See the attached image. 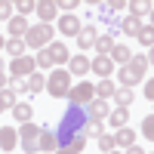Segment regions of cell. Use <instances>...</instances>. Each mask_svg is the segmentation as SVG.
<instances>
[{
    "mask_svg": "<svg viewBox=\"0 0 154 154\" xmlns=\"http://www.w3.org/2000/svg\"><path fill=\"white\" fill-rule=\"evenodd\" d=\"M37 154H40V151H37Z\"/></svg>",
    "mask_w": 154,
    "mask_h": 154,
    "instance_id": "bcb514c9",
    "label": "cell"
},
{
    "mask_svg": "<svg viewBox=\"0 0 154 154\" xmlns=\"http://www.w3.org/2000/svg\"><path fill=\"white\" fill-rule=\"evenodd\" d=\"M126 9H130V16L142 19V16H148V12H151V3H145V0H130V3H126Z\"/></svg>",
    "mask_w": 154,
    "mask_h": 154,
    "instance_id": "4316f807",
    "label": "cell"
},
{
    "mask_svg": "<svg viewBox=\"0 0 154 154\" xmlns=\"http://www.w3.org/2000/svg\"><path fill=\"white\" fill-rule=\"evenodd\" d=\"M71 80H74V77H71L65 68L49 71V77H46V89H49V96H53V99H68V93H71Z\"/></svg>",
    "mask_w": 154,
    "mask_h": 154,
    "instance_id": "7a4b0ae2",
    "label": "cell"
},
{
    "mask_svg": "<svg viewBox=\"0 0 154 154\" xmlns=\"http://www.w3.org/2000/svg\"><path fill=\"white\" fill-rule=\"evenodd\" d=\"M12 117H16L19 123H31V117H34V108L28 105V102H16V108H12Z\"/></svg>",
    "mask_w": 154,
    "mask_h": 154,
    "instance_id": "44dd1931",
    "label": "cell"
},
{
    "mask_svg": "<svg viewBox=\"0 0 154 154\" xmlns=\"http://www.w3.org/2000/svg\"><path fill=\"white\" fill-rule=\"evenodd\" d=\"M12 3H6V0H0V19H12Z\"/></svg>",
    "mask_w": 154,
    "mask_h": 154,
    "instance_id": "e575fe53",
    "label": "cell"
},
{
    "mask_svg": "<svg viewBox=\"0 0 154 154\" xmlns=\"http://www.w3.org/2000/svg\"><path fill=\"white\" fill-rule=\"evenodd\" d=\"M126 120H130V111H126V108H117V111H111V114H108V123L114 126V130H123Z\"/></svg>",
    "mask_w": 154,
    "mask_h": 154,
    "instance_id": "cb8c5ba5",
    "label": "cell"
},
{
    "mask_svg": "<svg viewBox=\"0 0 154 154\" xmlns=\"http://www.w3.org/2000/svg\"><path fill=\"white\" fill-rule=\"evenodd\" d=\"M3 49H6L12 59H22V56H25V40H22V37H9Z\"/></svg>",
    "mask_w": 154,
    "mask_h": 154,
    "instance_id": "484cf974",
    "label": "cell"
},
{
    "mask_svg": "<svg viewBox=\"0 0 154 154\" xmlns=\"http://www.w3.org/2000/svg\"><path fill=\"white\" fill-rule=\"evenodd\" d=\"M93 89L99 93V99H102V102H108V99H114V93H117V83L108 77V80H99V86H93Z\"/></svg>",
    "mask_w": 154,
    "mask_h": 154,
    "instance_id": "7402d4cb",
    "label": "cell"
},
{
    "mask_svg": "<svg viewBox=\"0 0 154 154\" xmlns=\"http://www.w3.org/2000/svg\"><path fill=\"white\" fill-rule=\"evenodd\" d=\"M148 16H151V28H154V6H151V12H148Z\"/></svg>",
    "mask_w": 154,
    "mask_h": 154,
    "instance_id": "b9f144b4",
    "label": "cell"
},
{
    "mask_svg": "<svg viewBox=\"0 0 154 154\" xmlns=\"http://www.w3.org/2000/svg\"><path fill=\"white\" fill-rule=\"evenodd\" d=\"M37 151H40V154H53V151H59V142H56V130H53L49 123H43V126H40Z\"/></svg>",
    "mask_w": 154,
    "mask_h": 154,
    "instance_id": "ba28073f",
    "label": "cell"
},
{
    "mask_svg": "<svg viewBox=\"0 0 154 154\" xmlns=\"http://www.w3.org/2000/svg\"><path fill=\"white\" fill-rule=\"evenodd\" d=\"M96 49H99V56H108L111 49H114V37L111 34H99L96 37Z\"/></svg>",
    "mask_w": 154,
    "mask_h": 154,
    "instance_id": "83f0119b",
    "label": "cell"
},
{
    "mask_svg": "<svg viewBox=\"0 0 154 154\" xmlns=\"http://www.w3.org/2000/svg\"><path fill=\"white\" fill-rule=\"evenodd\" d=\"M89 71H96L99 80H108V77L114 74V62H111L108 56H96L93 62H89Z\"/></svg>",
    "mask_w": 154,
    "mask_h": 154,
    "instance_id": "8fae6325",
    "label": "cell"
},
{
    "mask_svg": "<svg viewBox=\"0 0 154 154\" xmlns=\"http://www.w3.org/2000/svg\"><path fill=\"white\" fill-rule=\"evenodd\" d=\"M108 59L114 62V65H130V59H133V53H130V46H126V43H114V49H111V53H108Z\"/></svg>",
    "mask_w": 154,
    "mask_h": 154,
    "instance_id": "4fadbf2b",
    "label": "cell"
},
{
    "mask_svg": "<svg viewBox=\"0 0 154 154\" xmlns=\"http://www.w3.org/2000/svg\"><path fill=\"white\" fill-rule=\"evenodd\" d=\"M56 12H59V6L53 3V0H40V3H37V16L43 19V25H49L56 19Z\"/></svg>",
    "mask_w": 154,
    "mask_h": 154,
    "instance_id": "ffe728a7",
    "label": "cell"
},
{
    "mask_svg": "<svg viewBox=\"0 0 154 154\" xmlns=\"http://www.w3.org/2000/svg\"><path fill=\"white\" fill-rule=\"evenodd\" d=\"M145 96H148V99H151V102H154V77H151V80H148V83H145Z\"/></svg>",
    "mask_w": 154,
    "mask_h": 154,
    "instance_id": "8d00e7d4",
    "label": "cell"
},
{
    "mask_svg": "<svg viewBox=\"0 0 154 154\" xmlns=\"http://www.w3.org/2000/svg\"><path fill=\"white\" fill-rule=\"evenodd\" d=\"M111 154H120V151H111Z\"/></svg>",
    "mask_w": 154,
    "mask_h": 154,
    "instance_id": "7bdbcfd3",
    "label": "cell"
},
{
    "mask_svg": "<svg viewBox=\"0 0 154 154\" xmlns=\"http://www.w3.org/2000/svg\"><path fill=\"white\" fill-rule=\"evenodd\" d=\"M53 154H80L77 148H59V151H53Z\"/></svg>",
    "mask_w": 154,
    "mask_h": 154,
    "instance_id": "74e56055",
    "label": "cell"
},
{
    "mask_svg": "<svg viewBox=\"0 0 154 154\" xmlns=\"http://www.w3.org/2000/svg\"><path fill=\"white\" fill-rule=\"evenodd\" d=\"M6 83H9V80H6V74L0 71V89H6Z\"/></svg>",
    "mask_w": 154,
    "mask_h": 154,
    "instance_id": "ab89813d",
    "label": "cell"
},
{
    "mask_svg": "<svg viewBox=\"0 0 154 154\" xmlns=\"http://www.w3.org/2000/svg\"><path fill=\"white\" fill-rule=\"evenodd\" d=\"M99 151H105V154L117 151V148H114V136H105V133H102V136H99Z\"/></svg>",
    "mask_w": 154,
    "mask_h": 154,
    "instance_id": "4dcf8cb0",
    "label": "cell"
},
{
    "mask_svg": "<svg viewBox=\"0 0 154 154\" xmlns=\"http://www.w3.org/2000/svg\"><path fill=\"white\" fill-rule=\"evenodd\" d=\"M142 77H145V71H139V68H133V65H123V68H117V86L133 89V86L142 83Z\"/></svg>",
    "mask_w": 154,
    "mask_h": 154,
    "instance_id": "52a82bcc",
    "label": "cell"
},
{
    "mask_svg": "<svg viewBox=\"0 0 154 154\" xmlns=\"http://www.w3.org/2000/svg\"><path fill=\"white\" fill-rule=\"evenodd\" d=\"M0 111H3V105H0Z\"/></svg>",
    "mask_w": 154,
    "mask_h": 154,
    "instance_id": "ee69618b",
    "label": "cell"
},
{
    "mask_svg": "<svg viewBox=\"0 0 154 154\" xmlns=\"http://www.w3.org/2000/svg\"><path fill=\"white\" fill-rule=\"evenodd\" d=\"M19 145V133L12 126H0V151H12Z\"/></svg>",
    "mask_w": 154,
    "mask_h": 154,
    "instance_id": "5bb4252c",
    "label": "cell"
},
{
    "mask_svg": "<svg viewBox=\"0 0 154 154\" xmlns=\"http://www.w3.org/2000/svg\"><path fill=\"white\" fill-rule=\"evenodd\" d=\"M86 114H89V123L93 126H102V120L111 114V108H108V102H102V99H93L86 105Z\"/></svg>",
    "mask_w": 154,
    "mask_h": 154,
    "instance_id": "9c48e42d",
    "label": "cell"
},
{
    "mask_svg": "<svg viewBox=\"0 0 154 154\" xmlns=\"http://www.w3.org/2000/svg\"><path fill=\"white\" fill-rule=\"evenodd\" d=\"M142 136L154 142V114H148V117L142 120Z\"/></svg>",
    "mask_w": 154,
    "mask_h": 154,
    "instance_id": "1f68e13d",
    "label": "cell"
},
{
    "mask_svg": "<svg viewBox=\"0 0 154 154\" xmlns=\"http://www.w3.org/2000/svg\"><path fill=\"white\" fill-rule=\"evenodd\" d=\"M133 99H136V93H133V89L117 86V93H114V102H117V108H130V105H133Z\"/></svg>",
    "mask_w": 154,
    "mask_h": 154,
    "instance_id": "d4e9b609",
    "label": "cell"
},
{
    "mask_svg": "<svg viewBox=\"0 0 154 154\" xmlns=\"http://www.w3.org/2000/svg\"><path fill=\"white\" fill-rule=\"evenodd\" d=\"M68 74H71V77H86V74H89V59H86V56H74V59L68 62Z\"/></svg>",
    "mask_w": 154,
    "mask_h": 154,
    "instance_id": "9a60e30c",
    "label": "cell"
},
{
    "mask_svg": "<svg viewBox=\"0 0 154 154\" xmlns=\"http://www.w3.org/2000/svg\"><path fill=\"white\" fill-rule=\"evenodd\" d=\"M89 114H86V108H77V105H68V111L62 114V120H59V126H56V142H59V148H68V145H74L77 139H89Z\"/></svg>",
    "mask_w": 154,
    "mask_h": 154,
    "instance_id": "6da1fadb",
    "label": "cell"
},
{
    "mask_svg": "<svg viewBox=\"0 0 154 154\" xmlns=\"http://www.w3.org/2000/svg\"><path fill=\"white\" fill-rule=\"evenodd\" d=\"M25 89H28V93H43V89H46V77L40 71H34L28 80H25Z\"/></svg>",
    "mask_w": 154,
    "mask_h": 154,
    "instance_id": "603a6c76",
    "label": "cell"
},
{
    "mask_svg": "<svg viewBox=\"0 0 154 154\" xmlns=\"http://www.w3.org/2000/svg\"><path fill=\"white\" fill-rule=\"evenodd\" d=\"M49 37H53V25H31L28 28V34H25V46H31V49H46L49 46Z\"/></svg>",
    "mask_w": 154,
    "mask_h": 154,
    "instance_id": "3957f363",
    "label": "cell"
},
{
    "mask_svg": "<svg viewBox=\"0 0 154 154\" xmlns=\"http://www.w3.org/2000/svg\"><path fill=\"white\" fill-rule=\"evenodd\" d=\"M145 56H148V65H154V49H148Z\"/></svg>",
    "mask_w": 154,
    "mask_h": 154,
    "instance_id": "60d3db41",
    "label": "cell"
},
{
    "mask_svg": "<svg viewBox=\"0 0 154 154\" xmlns=\"http://www.w3.org/2000/svg\"><path fill=\"white\" fill-rule=\"evenodd\" d=\"M59 9H68V16H71V12L77 9V0H62V3H56Z\"/></svg>",
    "mask_w": 154,
    "mask_h": 154,
    "instance_id": "d590c367",
    "label": "cell"
},
{
    "mask_svg": "<svg viewBox=\"0 0 154 154\" xmlns=\"http://www.w3.org/2000/svg\"><path fill=\"white\" fill-rule=\"evenodd\" d=\"M130 65H133V68H139V71H145V68H148V56H145V53L133 56V59H130Z\"/></svg>",
    "mask_w": 154,
    "mask_h": 154,
    "instance_id": "d6a6232c",
    "label": "cell"
},
{
    "mask_svg": "<svg viewBox=\"0 0 154 154\" xmlns=\"http://www.w3.org/2000/svg\"><path fill=\"white\" fill-rule=\"evenodd\" d=\"M37 139H40V126H37V123H22V130H19V145L28 151V154H37Z\"/></svg>",
    "mask_w": 154,
    "mask_h": 154,
    "instance_id": "8992f818",
    "label": "cell"
},
{
    "mask_svg": "<svg viewBox=\"0 0 154 154\" xmlns=\"http://www.w3.org/2000/svg\"><path fill=\"white\" fill-rule=\"evenodd\" d=\"M34 71H37L34 56H22V59H12V62H9V74L16 77V80H28Z\"/></svg>",
    "mask_w": 154,
    "mask_h": 154,
    "instance_id": "5b68a950",
    "label": "cell"
},
{
    "mask_svg": "<svg viewBox=\"0 0 154 154\" xmlns=\"http://www.w3.org/2000/svg\"><path fill=\"white\" fill-rule=\"evenodd\" d=\"M46 56H49V65H62V62H71V53L62 40H53L46 46Z\"/></svg>",
    "mask_w": 154,
    "mask_h": 154,
    "instance_id": "30bf717a",
    "label": "cell"
},
{
    "mask_svg": "<svg viewBox=\"0 0 154 154\" xmlns=\"http://www.w3.org/2000/svg\"><path fill=\"white\" fill-rule=\"evenodd\" d=\"M37 3H31V0H22V3H16V12H22V16H28V12H34Z\"/></svg>",
    "mask_w": 154,
    "mask_h": 154,
    "instance_id": "836d02e7",
    "label": "cell"
},
{
    "mask_svg": "<svg viewBox=\"0 0 154 154\" xmlns=\"http://www.w3.org/2000/svg\"><path fill=\"white\" fill-rule=\"evenodd\" d=\"M0 65H3V62H0Z\"/></svg>",
    "mask_w": 154,
    "mask_h": 154,
    "instance_id": "f6af8a7d",
    "label": "cell"
},
{
    "mask_svg": "<svg viewBox=\"0 0 154 154\" xmlns=\"http://www.w3.org/2000/svg\"><path fill=\"white\" fill-rule=\"evenodd\" d=\"M133 145H136V130L123 126V130L114 133V148H133Z\"/></svg>",
    "mask_w": 154,
    "mask_h": 154,
    "instance_id": "2e32d148",
    "label": "cell"
},
{
    "mask_svg": "<svg viewBox=\"0 0 154 154\" xmlns=\"http://www.w3.org/2000/svg\"><path fill=\"white\" fill-rule=\"evenodd\" d=\"M123 154H145V151H142V148H139V145H133V148H126Z\"/></svg>",
    "mask_w": 154,
    "mask_h": 154,
    "instance_id": "f35d334b",
    "label": "cell"
},
{
    "mask_svg": "<svg viewBox=\"0 0 154 154\" xmlns=\"http://www.w3.org/2000/svg\"><path fill=\"white\" fill-rule=\"evenodd\" d=\"M145 28V22L142 19H136V16H126V19H120V31L123 34H130V37H139V31Z\"/></svg>",
    "mask_w": 154,
    "mask_h": 154,
    "instance_id": "d6986e66",
    "label": "cell"
},
{
    "mask_svg": "<svg viewBox=\"0 0 154 154\" xmlns=\"http://www.w3.org/2000/svg\"><path fill=\"white\" fill-rule=\"evenodd\" d=\"M28 28H31V25H28L25 16H12V19H9V37H22V40H25Z\"/></svg>",
    "mask_w": 154,
    "mask_h": 154,
    "instance_id": "ac0fdd59",
    "label": "cell"
},
{
    "mask_svg": "<svg viewBox=\"0 0 154 154\" xmlns=\"http://www.w3.org/2000/svg\"><path fill=\"white\" fill-rule=\"evenodd\" d=\"M0 105L3 108H16V89H0Z\"/></svg>",
    "mask_w": 154,
    "mask_h": 154,
    "instance_id": "f546056e",
    "label": "cell"
},
{
    "mask_svg": "<svg viewBox=\"0 0 154 154\" xmlns=\"http://www.w3.org/2000/svg\"><path fill=\"white\" fill-rule=\"evenodd\" d=\"M96 37H99V31L93 28V25H83V28H80V34H77V46H80V49L96 46Z\"/></svg>",
    "mask_w": 154,
    "mask_h": 154,
    "instance_id": "e0dca14e",
    "label": "cell"
},
{
    "mask_svg": "<svg viewBox=\"0 0 154 154\" xmlns=\"http://www.w3.org/2000/svg\"><path fill=\"white\" fill-rule=\"evenodd\" d=\"M80 28H83V25H80V19H77V12H71V16L65 12V16L59 19V31L65 34V37H77V34H80Z\"/></svg>",
    "mask_w": 154,
    "mask_h": 154,
    "instance_id": "7c38bea8",
    "label": "cell"
},
{
    "mask_svg": "<svg viewBox=\"0 0 154 154\" xmlns=\"http://www.w3.org/2000/svg\"><path fill=\"white\" fill-rule=\"evenodd\" d=\"M136 40L142 43V46H148V49H154V28H151V25H145V28L139 31V37H136Z\"/></svg>",
    "mask_w": 154,
    "mask_h": 154,
    "instance_id": "f1b7e54d",
    "label": "cell"
},
{
    "mask_svg": "<svg viewBox=\"0 0 154 154\" xmlns=\"http://www.w3.org/2000/svg\"><path fill=\"white\" fill-rule=\"evenodd\" d=\"M96 99V89H93V83H77V86H71V93H68V102L71 105H77V108H86L89 102Z\"/></svg>",
    "mask_w": 154,
    "mask_h": 154,
    "instance_id": "277c9868",
    "label": "cell"
}]
</instances>
